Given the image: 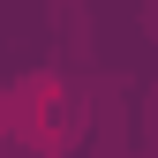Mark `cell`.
Wrapping results in <instances>:
<instances>
[{"label": "cell", "mask_w": 158, "mask_h": 158, "mask_svg": "<svg viewBox=\"0 0 158 158\" xmlns=\"http://www.w3.org/2000/svg\"><path fill=\"white\" fill-rule=\"evenodd\" d=\"M0 106H8L15 135H23V143H38V151H68L75 128H83V106H75V90L60 83V75H23Z\"/></svg>", "instance_id": "cell-1"}]
</instances>
